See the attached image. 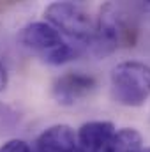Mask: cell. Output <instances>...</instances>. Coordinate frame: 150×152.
I'll return each instance as SVG.
<instances>
[{"instance_id":"1","label":"cell","mask_w":150,"mask_h":152,"mask_svg":"<svg viewBox=\"0 0 150 152\" xmlns=\"http://www.w3.org/2000/svg\"><path fill=\"white\" fill-rule=\"evenodd\" d=\"M111 96L122 106H143L150 97V66L136 60L117 64L111 71Z\"/></svg>"},{"instance_id":"2","label":"cell","mask_w":150,"mask_h":152,"mask_svg":"<svg viewBox=\"0 0 150 152\" xmlns=\"http://www.w3.org/2000/svg\"><path fill=\"white\" fill-rule=\"evenodd\" d=\"M44 16L60 36L66 34L79 44H90L95 23L81 5L73 2H53L46 7Z\"/></svg>"},{"instance_id":"3","label":"cell","mask_w":150,"mask_h":152,"mask_svg":"<svg viewBox=\"0 0 150 152\" xmlns=\"http://www.w3.org/2000/svg\"><path fill=\"white\" fill-rule=\"evenodd\" d=\"M129 36L124 12L118 5L106 4L101 7L99 20L94 28V36L90 39V46L95 57H104L113 53L120 42Z\"/></svg>"},{"instance_id":"4","label":"cell","mask_w":150,"mask_h":152,"mask_svg":"<svg viewBox=\"0 0 150 152\" xmlns=\"http://www.w3.org/2000/svg\"><path fill=\"white\" fill-rule=\"evenodd\" d=\"M97 87L95 78L85 73H66L53 81L51 96L60 106H74L88 97Z\"/></svg>"},{"instance_id":"5","label":"cell","mask_w":150,"mask_h":152,"mask_svg":"<svg viewBox=\"0 0 150 152\" xmlns=\"http://www.w3.org/2000/svg\"><path fill=\"white\" fill-rule=\"evenodd\" d=\"M113 134H115V126L110 120L85 122L76 134V142L79 145L78 149L81 152H104Z\"/></svg>"},{"instance_id":"6","label":"cell","mask_w":150,"mask_h":152,"mask_svg":"<svg viewBox=\"0 0 150 152\" xmlns=\"http://www.w3.org/2000/svg\"><path fill=\"white\" fill-rule=\"evenodd\" d=\"M18 39L23 46H27L30 50H36V51H42V53H46V51H50L55 46L64 42L58 30H55L48 21L28 23L27 27L21 28Z\"/></svg>"},{"instance_id":"7","label":"cell","mask_w":150,"mask_h":152,"mask_svg":"<svg viewBox=\"0 0 150 152\" xmlns=\"http://www.w3.org/2000/svg\"><path fill=\"white\" fill-rule=\"evenodd\" d=\"M76 133L67 124L50 126L37 138V152H76Z\"/></svg>"},{"instance_id":"8","label":"cell","mask_w":150,"mask_h":152,"mask_svg":"<svg viewBox=\"0 0 150 152\" xmlns=\"http://www.w3.org/2000/svg\"><path fill=\"white\" fill-rule=\"evenodd\" d=\"M143 151V136L140 131L133 127H124L115 131L113 138L106 145L104 152H141Z\"/></svg>"},{"instance_id":"9","label":"cell","mask_w":150,"mask_h":152,"mask_svg":"<svg viewBox=\"0 0 150 152\" xmlns=\"http://www.w3.org/2000/svg\"><path fill=\"white\" fill-rule=\"evenodd\" d=\"M83 46L85 44H79V42H62V44L55 46L53 50L42 53V58H44V62H48L51 66H62L71 60H76L83 53Z\"/></svg>"},{"instance_id":"10","label":"cell","mask_w":150,"mask_h":152,"mask_svg":"<svg viewBox=\"0 0 150 152\" xmlns=\"http://www.w3.org/2000/svg\"><path fill=\"white\" fill-rule=\"evenodd\" d=\"M0 152H32V149H30V145H28L27 142L14 138V140L5 142V143L0 147Z\"/></svg>"},{"instance_id":"11","label":"cell","mask_w":150,"mask_h":152,"mask_svg":"<svg viewBox=\"0 0 150 152\" xmlns=\"http://www.w3.org/2000/svg\"><path fill=\"white\" fill-rule=\"evenodd\" d=\"M7 83H9V76H7V69H5V67H4V64L0 62V92H2V90H5Z\"/></svg>"},{"instance_id":"12","label":"cell","mask_w":150,"mask_h":152,"mask_svg":"<svg viewBox=\"0 0 150 152\" xmlns=\"http://www.w3.org/2000/svg\"><path fill=\"white\" fill-rule=\"evenodd\" d=\"M141 152H150V147H147V149H143Z\"/></svg>"}]
</instances>
